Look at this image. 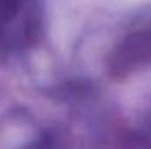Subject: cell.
Instances as JSON below:
<instances>
[{"label":"cell","instance_id":"cell-2","mask_svg":"<svg viewBox=\"0 0 151 149\" xmlns=\"http://www.w3.org/2000/svg\"><path fill=\"white\" fill-rule=\"evenodd\" d=\"M151 62V19L137 27L125 42L121 44L116 67L119 69H134L137 65H148Z\"/></svg>","mask_w":151,"mask_h":149},{"label":"cell","instance_id":"cell-1","mask_svg":"<svg viewBox=\"0 0 151 149\" xmlns=\"http://www.w3.org/2000/svg\"><path fill=\"white\" fill-rule=\"evenodd\" d=\"M39 34L40 16L35 0H0V49H25Z\"/></svg>","mask_w":151,"mask_h":149}]
</instances>
